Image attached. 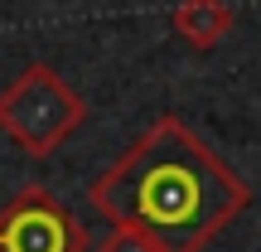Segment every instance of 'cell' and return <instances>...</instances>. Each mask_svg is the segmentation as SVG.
I'll use <instances>...</instances> for the list:
<instances>
[{
  "label": "cell",
  "mask_w": 261,
  "mask_h": 252,
  "mask_svg": "<svg viewBox=\"0 0 261 252\" xmlns=\"http://www.w3.org/2000/svg\"><path fill=\"white\" fill-rule=\"evenodd\" d=\"M0 252H87V228L54 189L24 185L0 209Z\"/></svg>",
  "instance_id": "3"
},
{
  "label": "cell",
  "mask_w": 261,
  "mask_h": 252,
  "mask_svg": "<svg viewBox=\"0 0 261 252\" xmlns=\"http://www.w3.org/2000/svg\"><path fill=\"white\" fill-rule=\"evenodd\" d=\"M87 199L112 228H145L165 252H203L252 204V185L165 112L92 179Z\"/></svg>",
  "instance_id": "1"
},
{
  "label": "cell",
  "mask_w": 261,
  "mask_h": 252,
  "mask_svg": "<svg viewBox=\"0 0 261 252\" xmlns=\"http://www.w3.org/2000/svg\"><path fill=\"white\" fill-rule=\"evenodd\" d=\"M97 252H165V243L150 238L145 228H112V233L97 243Z\"/></svg>",
  "instance_id": "5"
},
{
  "label": "cell",
  "mask_w": 261,
  "mask_h": 252,
  "mask_svg": "<svg viewBox=\"0 0 261 252\" xmlns=\"http://www.w3.org/2000/svg\"><path fill=\"white\" fill-rule=\"evenodd\" d=\"M83 122H87V102L48 63H29L0 93V131L29 160H48Z\"/></svg>",
  "instance_id": "2"
},
{
  "label": "cell",
  "mask_w": 261,
  "mask_h": 252,
  "mask_svg": "<svg viewBox=\"0 0 261 252\" xmlns=\"http://www.w3.org/2000/svg\"><path fill=\"white\" fill-rule=\"evenodd\" d=\"M169 25H174V34L184 39L189 49L208 54V49H218L232 34V10H227L223 0H179Z\"/></svg>",
  "instance_id": "4"
}]
</instances>
